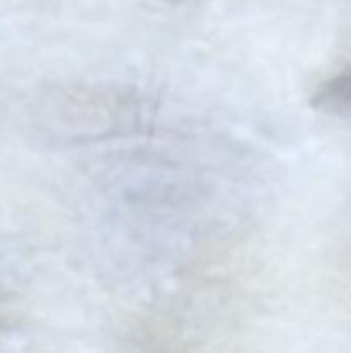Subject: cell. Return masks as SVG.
<instances>
[{"instance_id":"6da1fadb","label":"cell","mask_w":351,"mask_h":353,"mask_svg":"<svg viewBox=\"0 0 351 353\" xmlns=\"http://www.w3.org/2000/svg\"><path fill=\"white\" fill-rule=\"evenodd\" d=\"M38 117L61 140H105L140 126L141 102L133 90L120 86L58 85L41 97Z\"/></svg>"},{"instance_id":"7a4b0ae2","label":"cell","mask_w":351,"mask_h":353,"mask_svg":"<svg viewBox=\"0 0 351 353\" xmlns=\"http://www.w3.org/2000/svg\"><path fill=\"white\" fill-rule=\"evenodd\" d=\"M312 105L330 116L351 119V65L329 76L315 90Z\"/></svg>"},{"instance_id":"3957f363","label":"cell","mask_w":351,"mask_h":353,"mask_svg":"<svg viewBox=\"0 0 351 353\" xmlns=\"http://www.w3.org/2000/svg\"><path fill=\"white\" fill-rule=\"evenodd\" d=\"M14 323V307L6 293L0 292V326H9Z\"/></svg>"}]
</instances>
